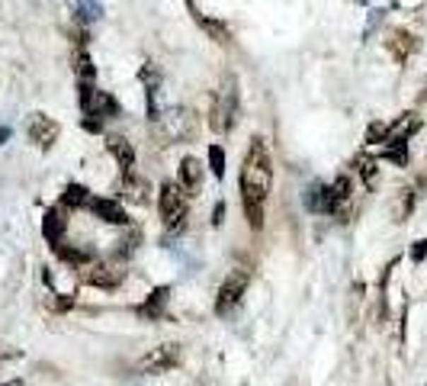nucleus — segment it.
I'll use <instances>...</instances> for the list:
<instances>
[{
    "instance_id": "1",
    "label": "nucleus",
    "mask_w": 427,
    "mask_h": 386,
    "mask_svg": "<svg viewBox=\"0 0 427 386\" xmlns=\"http://www.w3.org/2000/svg\"><path fill=\"white\" fill-rule=\"evenodd\" d=\"M238 183H241V203H245L247 225L254 232H260L267 222V197H270V187H274V158H270L264 135H254L251 145H247Z\"/></svg>"
},
{
    "instance_id": "2",
    "label": "nucleus",
    "mask_w": 427,
    "mask_h": 386,
    "mask_svg": "<svg viewBox=\"0 0 427 386\" xmlns=\"http://www.w3.org/2000/svg\"><path fill=\"white\" fill-rule=\"evenodd\" d=\"M158 210L168 229H180L183 219H187V190L177 181H164L161 193H158Z\"/></svg>"
},
{
    "instance_id": "3",
    "label": "nucleus",
    "mask_w": 427,
    "mask_h": 386,
    "mask_svg": "<svg viewBox=\"0 0 427 386\" xmlns=\"http://www.w3.org/2000/svg\"><path fill=\"white\" fill-rule=\"evenodd\" d=\"M247 283H251V271H245V267H235V271H228V277L222 280V287H218V296H216V312L218 316H225V312H231V309L241 302V296H245Z\"/></svg>"
},
{
    "instance_id": "4",
    "label": "nucleus",
    "mask_w": 427,
    "mask_h": 386,
    "mask_svg": "<svg viewBox=\"0 0 427 386\" xmlns=\"http://www.w3.org/2000/svg\"><path fill=\"white\" fill-rule=\"evenodd\" d=\"M180 361H183L180 344H161V348H151V351L139 361V367H141V373H168V370H174Z\"/></svg>"
},
{
    "instance_id": "5",
    "label": "nucleus",
    "mask_w": 427,
    "mask_h": 386,
    "mask_svg": "<svg viewBox=\"0 0 427 386\" xmlns=\"http://www.w3.org/2000/svg\"><path fill=\"white\" fill-rule=\"evenodd\" d=\"M26 135H29V142H35V145L42 148H52L58 142V135H62V126H58L55 120H49L45 113H33L26 120Z\"/></svg>"
},
{
    "instance_id": "6",
    "label": "nucleus",
    "mask_w": 427,
    "mask_h": 386,
    "mask_svg": "<svg viewBox=\"0 0 427 386\" xmlns=\"http://www.w3.org/2000/svg\"><path fill=\"white\" fill-rule=\"evenodd\" d=\"M90 206L93 212H97L103 222H110V225H129V212L122 210L116 200H106V197H90Z\"/></svg>"
},
{
    "instance_id": "7",
    "label": "nucleus",
    "mask_w": 427,
    "mask_h": 386,
    "mask_svg": "<svg viewBox=\"0 0 427 386\" xmlns=\"http://www.w3.org/2000/svg\"><path fill=\"white\" fill-rule=\"evenodd\" d=\"M305 206L312 212H334V206H337V197H334V190L331 187H312L308 190V197H305Z\"/></svg>"
},
{
    "instance_id": "8",
    "label": "nucleus",
    "mask_w": 427,
    "mask_h": 386,
    "mask_svg": "<svg viewBox=\"0 0 427 386\" xmlns=\"http://www.w3.org/2000/svg\"><path fill=\"white\" fill-rule=\"evenodd\" d=\"M199 177H203V164H199L197 158H183L180 171H177V183H180L187 193H193V190L199 187Z\"/></svg>"
},
{
    "instance_id": "9",
    "label": "nucleus",
    "mask_w": 427,
    "mask_h": 386,
    "mask_svg": "<svg viewBox=\"0 0 427 386\" xmlns=\"http://www.w3.org/2000/svg\"><path fill=\"white\" fill-rule=\"evenodd\" d=\"M42 235L52 248H62L64 242V219H62V210H49L45 212V222H42Z\"/></svg>"
},
{
    "instance_id": "10",
    "label": "nucleus",
    "mask_w": 427,
    "mask_h": 386,
    "mask_svg": "<svg viewBox=\"0 0 427 386\" xmlns=\"http://www.w3.org/2000/svg\"><path fill=\"white\" fill-rule=\"evenodd\" d=\"M106 148H110L112 158L122 164V171H132L135 168V148L129 145L122 135H110V139H106Z\"/></svg>"
},
{
    "instance_id": "11",
    "label": "nucleus",
    "mask_w": 427,
    "mask_h": 386,
    "mask_svg": "<svg viewBox=\"0 0 427 386\" xmlns=\"http://www.w3.org/2000/svg\"><path fill=\"white\" fill-rule=\"evenodd\" d=\"M168 300H170V287H158V290H151V296H148L145 306H141V316L158 319V316L164 312V306H168Z\"/></svg>"
},
{
    "instance_id": "12",
    "label": "nucleus",
    "mask_w": 427,
    "mask_h": 386,
    "mask_svg": "<svg viewBox=\"0 0 427 386\" xmlns=\"http://www.w3.org/2000/svg\"><path fill=\"white\" fill-rule=\"evenodd\" d=\"M62 203L64 206H87L90 203V190L84 187V183H68V187H64V197H62Z\"/></svg>"
},
{
    "instance_id": "13",
    "label": "nucleus",
    "mask_w": 427,
    "mask_h": 386,
    "mask_svg": "<svg viewBox=\"0 0 427 386\" xmlns=\"http://www.w3.org/2000/svg\"><path fill=\"white\" fill-rule=\"evenodd\" d=\"M209 168H212V174L222 181L225 177V152H222V145H209Z\"/></svg>"
},
{
    "instance_id": "14",
    "label": "nucleus",
    "mask_w": 427,
    "mask_h": 386,
    "mask_svg": "<svg viewBox=\"0 0 427 386\" xmlns=\"http://www.w3.org/2000/svg\"><path fill=\"white\" fill-rule=\"evenodd\" d=\"M77 77H81V81H93V64H90V55H87V52L77 55Z\"/></svg>"
},
{
    "instance_id": "15",
    "label": "nucleus",
    "mask_w": 427,
    "mask_h": 386,
    "mask_svg": "<svg viewBox=\"0 0 427 386\" xmlns=\"http://www.w3.org/2000/svg\"><path fill=\"white\" fill-rule=\"evenodd\" d=\"M106 271H110V267H100L97 274H90V283H97V287H116V280H119V277H110Z\"/></svg>"
},
{
    "instance_id": "16",
    "label": "nucleus",
    "mask_w": 427,
    "mask_h": 386,
    "mask_svg": "<svg viewBox=\"0 0 427 386\" xmlns=\"http://www.w3.org/2000/svg\"><path fill=\"white\" fill-rule=\"evenodd\" d=\"M331 190H334L337 203H341V200H347V197H351V181H347V177H337V181L331 183Z\"/></svg>"
},
{
    "instance_id": "17",
    "label": "nucleus",
    "mask_w": 427,
    "mask_h": 386,
    "mask_svg": "<svg viewBox=\"0 0 427 386\" xmlns=\"http://www.w3.org/2000/svg\"><path fill=\"white\" fill-rule=\"evenodd\" d=\"M424 254H427V239H421L418 245L411 248V258H414V261H424Z\"/></svg>"
},
{
    "instance_id": "18",
    "label": "nucleus",
    "mask_w": 427,
    "mask_h": 386,
    "mask_svg": "<svg viewBox=\"0 0 427 386\" xmlns=\"http://www.w3.org/2000/svg\"><path fill=\"white\" fill-rule=\"evenodd\" d=\"M222 216H225V203H218V206H216V212H212V222L222 225Z\"/></svg>"
},
{
    "instance_id": "19",
    "label": "nucleus",
    "mask_w": 427,
    "mask_h": 386,
    "mask_svg": "<svg viewBox=\"0 0 427 386\" xmlns=\"http://www.w3.org/2000/svg\"><path fill=\"white\" fill-rule=\"evenodd\" d=\"M7 139H10V129L4 126V129H0V142H7Z\"/></svg>"
},
{
    "instance_id": "20",
    "label": "nucleus",
    "mask_w": 427,
    "mask_h": 386,
    "mask_svg": "<svg viewBox=\"0 0 427 386\" xmlns=\"http://www.w3.org/2000/svg\"><path fill=\"white\" fill-rule=\"evenodd\" d=\"M4 386H23V383H20V380H13V383H4Z\"/></svg>"
}]
</instances>
